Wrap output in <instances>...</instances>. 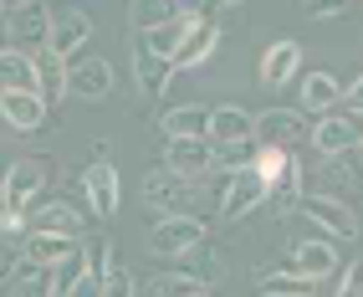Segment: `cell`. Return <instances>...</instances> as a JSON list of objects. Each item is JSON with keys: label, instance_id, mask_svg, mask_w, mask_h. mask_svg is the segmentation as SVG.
<instances>
[{"label": "cell", "instance_id": "cell-7", "mask_svg": "<svg viewBox=\"0 0 363 297\" xmlns=\"http://www.w3.org/2000/svg\"><path fill=\"white\" fill-rule=\"evenodd\" d=\"M307 134H312V123H307L302 108H266V113H256V139H261V148H292V144H302Z\"/></svg>", "mask_w": 363, "mask_h": 297}, {"label": "cell", "instance_id": "cell-39", "mask_svg": "<svg viewBox=\"0 0 363 297\" xmlns=\"http://www.w3.org/2000/svg\"><path fill=\"white\" fill-rule=\"evenodd\" d=\"M297 6H302V16H312V21H333V16L348 11V0H297Z\"/></svg>", "mask_w": 363, "mask_h": 297}, {"label": "cell", "instance_id": "cell-8", "mask_svg": "<svg viewBox=\"0 0 363 297\" xmlns=\"http://www.w3.org/2000/svg\"><path fill=\"white\" fill-rule=\"evenodd\" d=\"M143 205H154L159 215H184L195 205V190L174 169H154V175H143Z\"/></svg>", "mask_w": 363, "mask_h": 297}, {"label": "cell", "instance_id": "cell-45", "mask_svg": "<svg viewBox=\"0 0 363 297\" xmlns=\"http://www.w3.org/2000/svg\"><path fill=\"white\" fill-rule=\"evenodd\" d=\"M215 6H240V0H215Z\"/></svg>", "mask_w": 363, "mask_h": 297}, {"label": "cell", "instance_id": "cell-35", "mask_svg": "<svg viewBox=\"0 0 363 297\" xmlns=\"http://www.w3.org/2000/svg\"><path fill=\"white\" fill-rule=\"evenodd\" d=\"M286 164H292V154H286V148H261V154L251 159V169H256V175H261L266 185L281 180V169H286Z\"/></svg>", "mask_w": 363, "mask_h": 297}, {"label": "cell", "instance_id": "cell-34", "mask_svg": "<svg viewBox=\"0 0 363 297\" xmlns=\"http://www.w3.org/2000/svg\"><path fill=\"white\" fill-rule=\"evenodd\" d=\"M256 159V139H240V144H215V164L220 169H246Z\"/></svg>", "mask_w": 363, "mask_h": 297}, {"label": "cell", "instance_id": "cell-12", "mask_svg": "<svg viewBox=\"0 0 363 297\" xmlns=\"http://www.w3.org/2000/svg\"><path fill=\"white\" fill-rule=\"evenodd\" d=\"M164 169H174V175H184V180H205L215 169V144L210 139H169Z\"/></svg>", "mask_w": 363, "mask_h": 297}, {"label": "cell", "instance_id": "cell-15", "mask_svg": "<svg viewBox=\"0 0 363 297\" xmlns=\"http://www.w3.org/2000/svg\"><path fill=\"white\" fill-rule=\"evenodd\" d=\"M169 77H174V62L159 57V52H149L143 41H133V82H138V92L143 97H164Z\"/></svg>", "mask_w": 363, "mask_h": 297}, {"label": "cell", "instance_id": "cell-28", "mask_svg": "<svg viewBox=\"0 0 363 297\" xmlns=\"http://www.w3.org/2000/svg\"><path fill=\"white\" fill-rule=\"evenodd\" d=\"M302 195H333V200H348V195H353V169H343L337 159H323L318 164V185L302 190Z\"/></svg>", "mask_w": 363, "mask_h": 297}, {"label": "cell", "instance_id": "cell-26", "mask_svg": "<svg viewBox=\"0 0 363 297\" xmlns=\"http://www.w3.org/2000/svg\"><path fill=\"white\" fill-rule=\"evenodd\" d=\"M36 67H41V82H36L41 103H46V108H57L62 97H67V62H62V57H52V52H41V57H36Z\"/></svg>", "mask_w": 363, "mask_h": 297}, {"label": "cell", "instance_id": "cell-23", "mask_svg": "<svg viewBox=\"0 0 363 297\" xmlns=\"http://www.w3.org/2000/svg\"><path fill=\"white\" fill-rule=\"evenodd\" d=\"M337 103H343V82H337L333 72L302 77V113H333Z\"/></svg>", "mask_w": 363, "mask_h": 297}, {"label": "cell", "instance_id": "cell-14", "mask_svg": "<svg viewBox=\"0 0 363 297\" xmlns=\"http://www.w3.org/2000/svg\"><path fill=\"white\" fill-rule=\"evenodd\" d=\"M67 92L87 97V103H98V97L113 92V62L108 57H87V62H72L67 67Z\"/></svg>", "mask_w": 363, "mask_h": 297}, {"label": "cell", "instance_id": "cell-11", "mask_svg": "<svg viewBox=\"0 0 363 297\" xmlns=\"http://www.w3.org/2000/svg\"><path fill=\"white\" fill-rule=\"evenodd\" d=\"M46 108L41 103V92H26V87H0V118H6V129L16 134H36L46 129Z\"/></svg>", "mask_w": 363, "mask_h": 297}, {"label": "cell", "instance_id": "cell-5", "mask_svg": "<svg viewBox=\"0 0 363 297\" xmlns=\"http://www.w3.org/2000/svg\"><path fill=\"white\" fill-rule=\"evenodd\" d=\"M297 210L312 220V231L328 236V241H353L358 236V215L348 210V200H333V195H302Z\"/></svg>", "mask_w": 363, "mask_h": 297}, {"label": "cell", "instance_id": "cell-44", "mask_svg": "<svg viewBox=\"0 0 363 297\" xmlns=\"http://www.w3.org/2000/svg\"><path fill=\"white\" fill-rule=\"evenodd\" d=\"M0 46H6V21H0Z\"/></svg>", "mask_w": 363, "mask_h": 297}, {"label": "cell", "instance_id": "cell-32", "mask_svg": "<svg viewBox=\"0 0 363 297\" xmlns=\"http://www.w3.org/2000/svg\"><path fill=\"white\" fill-rule=\"evenodd\" d=\"M179 271H195L200 282H205V277H215V271H220V261H215V246H210V236H205L200 246H189V252L179 256Z\"/></svg>", "mask_w": 363, "mask_h": 297}, {"label": "cell", "instance_id": "cell-3", "mask_svg": "<svg viewBox=\"0 0 363 297\" xmlns=\"http://www.w3.org/2000/svg\"><path fill=\"white\" fill-rule=\"evenodd\" d=\"M205 236H210V226H205L195 210H184V215H159L154 231H149V252H154V256H169V261H179L189 246H200Z\"/></svg>", "mask_w": 363, "mask_h": 297}, {"label": "cell", "instance_id": "cell-27", "mask_svg": "<svg viewBox=\"0 0 363 297\" xmlns=\"http://www.w3.org/2000/svg\"><path fill=\"white\" fill-rule=\"evenodd\" d=\"M174 16H179V0H128L133 31H154V26H164V21H174Z\"/></svg>", "mask_w": 363, "mask_h": 297}, {"label": "cell", "instance_id": "cell-46", "mask_svg": "<svg viewBox=\"0 0 363 297\" xmlns=\"http://www.w3.org/2000/svg\"><path fill=\"white\" fill-rule=\"evenodd\" d=\"M189 297H210V292H205V287H200V292H189Z\"/></svg>", "mask_w": 363, "mask_h": 297}, {"label": "cell", "instance_id": "cell-10", "mask_svg": "<svg viewBox=\"0 0 363 297\" xmlns=\"http://www.w3.org/2000/svg\"><path fill=\"white\" fill-rule=\"evenodd\" d=\"M92 41V16L87 11H52V36H46V52L52 57H62V62H72L82 52V46Z\"/></svg>", "mask_w": 363, "mask_h": 297}, {"label": "cell", "instance_id": "cell-2", "mask_svg": "<svg viewBox=\"0 0 363 297\" xmlns=\"http://www.w3.org/2000/svg\"><path fill=\"white\" fill-rule=\"evenodd\" d=\"M46 180H52V159H46V154L16 159L6 175H0V205H6V210H26V205H36V195L46 190Z\"/></svg>", "mask_w": 363, "mask_h": 297}, {"label": "cell", "instance_id": "cell-40", "mask_svg": "<svg viewBox=\"0 0 363 297\" xmlns=\"http://www.w3.org/2000/svg\"><path fill=\"white\" fill-rule=\"evenodd\" d=\"M21 226H26V210H6L0 205V236H21Z\"/></svg>", "mask_w": 363, "mask_h": 297}, {"label": "cell", "instance_id": "cell-37", "mask_svg": "<svg viewBox=\"0 0 363 297\" xmlns=\"http://www.w3.org/2000/svg\"><path fill=\"white\" fill-rule=\"evenodd\" d=\"M333 277H337L333 297H363V261H353V266H337Z\"/></svg>", "mask_w": 363, "mask_h": 297}, {"label": "cell", "instance_id": "cell-31", "mask_svg": "<svg viewBox=\"0 0 363 297\" xmlns=\"http://www.w3.org/2000/svg\"><path fill=\"white\" fill-rule=\"evenodd\" d=\"M205 282L195 277V271H164V277L149 282V297H189V292H200Z\"/></svg>", "mask_w": 363, "mask_h": 297}, {"label": "cell", "instance_id": "cell-19", "mask_svg": "<svg viewBox=\"0 0 363 297\" xmlns=\"http://www.w3.org/2000/svg\"><path fill=\"white\" fill-rule=\"evenodd\" d=\"M46 271H52V292L57 297H82L87 287H98V282L87 277V252H82V246H72V252L57 266H46Z\"/></svg>", "mask_w": 363, "mask_h": 297}, {"label": "cell", "instance_id": "cell-29", "mask_svg": "<svg viewBox=\"0 0 363 297\" xmlns=\"http://www.w3.org/2000/svg\"><path fill=\"white\" fill-rule=\"evenodd\" d=\"M6 297H57V292H52V271L21 261V271L6 282Z\"/></svg>", "mask_w": 363, "mask_h": 297}, {"label": "cell", "instance_id": "cell-17", "mask_svg": "<svg viewBox=\"0 0 363 297\" xmlns=\"http://www.w3.org/2000/svg\"><path fill=\"white\" fill-rule=\"evenodd\" d=\"M302 190H307V169L292 159V164L281 169V180L266 185V205H272V215H277V220H286V215L302 205Z\"/></svg>", "mask_w": 363, "mask_h": 297}, {"label": "cell", "instance_id": "cell-4", "mask_svg": "<svg viewBox=\"0 0 363 297\" xmlns=\"http://www.w3.org/2000/svg\"><path fill=\"white\" fill-rule=\"evenodd\" d=\"M46 36H52V6H46V0H26V6L6 11V41L16 46V52L41 57Z\"/></svg>", "mask_w": 363, "mask_h": 297}, {"label": "cell", "instance_id": "cell-42", "mask_svg": "<svg viewBox=\"0 0 363 297\" xmlns=\"http://www.w3.org/2000/svg\"><path fill=\"white\" fill-rule=\"evenodd\" d=\"M353 154H358V164H363V129H358V144H353Z\"/></svg>", "mask_w": 363, "mask_h": 297}, {"label": "cell", "instance_id": "cell-41", "mask_svg": "<svg viewBox=\"0 0 363 297\" xmlns=\"http://www.w3.org/2000/svg\"><path fill=\"white\" fill-rule=\"evenodd\" d=\"M343 103H348V113H353V118H363V77H358L353 87H343Z\"/></svg>", "mask_w": 363, "mask_h": 297}, {"label": "cell", "instance_id": "cell-30", "mask_svg": "<svg viewBox=\"0 0 363 297\" xmlns=\"http://www.w3.org/2000/svg\"><path fill=\"white\" fill-rule=\"evenodd\" d=\"M312 287L318 282L302 277V271H292V266L286 271H261V292L266 297H312Z\"/></svg>", "mask_w": 363, "mask_h": 297}, {"label": "cell", "instance_id": "cell-43", "mask_svg": "<svg viewBox=\"0 0 363 297\" xmlns=\"http://www.w3.org/2000/svg\"><path fill=\"white\" fill-rule=\"evenodd\" d=\"M16 6H26V0H0V11H16Z\"/></svg>", "mask_w": 363, "mask_h": 297}, {"label": "cell", "instance_id": "cell-16", "mask_svg": "<svg viewBox=\"0 0 363 297\" xmlns=\"http://www.w3.org/2000/svg\"><path fill=\"white\" fill-rule=\"evenodd\" d=\"M205 139H210V144H240V139H256V113L235 108V103L210 108V129H205Z\"/></svg>", "mask_w": 363, "mask_h": 297}, {"label": "cell", "instance_id": "cell-25", "mask_svg": "<svg viewBox=\"0 0 363 297\" xmlns=\"http://www.w3.org/2000/svg\"><path fill=\"white\" fill-rule=\"evenodd\" d=\"M159 129H164L169 139H205V129H210V108H195V103L169 108V113L159 118Z\"/></svg>", "mask_w": 363, "mask_h": 297}, {"label": "cell", "instance_id": "cell-18", "mask_svg": "<svg viewBox=\"0 0 363 297\" xmlns=\"http://www.w3.org/2000/svg\"><path fill=\"white\" fill-rule=\"evenodd\" d=\"M292 271H302V277H312V282L333 277V271H337V252H333V241H328V236L297 241V252H292Z\"/></svg>", "mask_w": 363, "mask_h": 297}, {"label": "cell", "instance_id": "cell-24", "mask_svg": "<svg viewBox=\"0 0 363 297\" xmlns=\"http://www.w3.org/2000/svg\"><path fill=\"white\" fill-rule=\"evenodd\" d=\"M72 236H57V231H26V246H21V256H26L31 266H57L67 252H72Z\"/></svg>", "mask_w": 363, "mask_h": 297}, {"label": "cell", "instance_id": "cell-13", "mask_svg": "<svg viewBox=\"0 0 363 297\" xmlns=\"http://www.w3.org/2000/svg\"><path fill=\"white\" fill-rule=\"evenodd\" d=\"M261 87H286V82H297V72H302V46L292 41V36H281V41H272L261 52Z\"/></svg>", "mask_w": 363, "mask_h": 297}, {"label": "cell", "instance_id": "cell-38", "mask_svg": "<svg viewBox=\"0 0 363 297\" xmlns=\"http://www.w3.org/2000/svg\"><path fill=\"white\" fill-rule=\"evenodd\" d=\"M21 261H26V256H21L16 236H0V287H6V282L16 277V271H21Z\"/></svg>", "mask_w": 363, "mask_h": 297}, {"label": "cell", "instance_id": "cell-21", "mask_svg": "<svg viewBox=\"0 0 363 297\" xmlns=\"http://www.w3.org/2000/svg\"><path fill=\"white\" fill-rule=\"evenodd\" d=\"M26 231H57V236H72V241H77V236H82V210H72L67 195H62V200H52V205H36V215H31Z\"/></svg>", "mask_w": 363, "mask_h": 297}, {"label": "cell", "instance_id": "cell-1", "mask_svg": "<svg viewBox=\"0 0 363 297\" xmlns=\"http://www.w3.org/2000/svg\"><path fill=\"white\" fill-rule=\"evenodd\" d=\"M256 205H266V180L251 164L246 169H225V175L215 180V210L225 220H246Z\"/></svg>", "mask_w": 363, "mask_h": 297}, {"label": "cell", "instance_id": "cell-6", "mask_svg": "<svg viewBox=\"0 0 363 297\" xmlns=\"http://www.w3.org/2000/svg\"><path fill=\"white\" fill-rule=\"evenodd\" d=\"M82 195H87L92 215H103V220H113V215H118V200H123V185H118L113 154H92L87 175H82Z\"/></svg>", "mask_w": 363, "mask_h": 297}, {"label": "cell", "instance_id": "cell-20", "mask_svg": "<svg viewBox=\"0 0 363 297\" xmlns=\"http://www.w3.org/2000/svg\"><path fill=\"white\" fill-rule=\"evenodd\" d=\"M215 46H220V26H215L210 16L195 21V31H189V36L179 41V52H174V72H179V67H200V62H210Z\"/></svg>", "mask_w": 363, "mask_h": 297}, {"label": "cell", "instance_id": "cell-22", "mask_svg": "<svg viewBox=\"0 0 363 297\" xmlns=\"http://www.w3.org/2000/svg\"><path fill=\"white\" fill-rule=\"evenodd\" d=\"M36 82H41L36 57L31 52H16V46H0V87H26V92H36Z\"/></svg>", "mask_w": 363, "mask_h": 297}, {"label": "cell", "instance_id": "cell-33", "mask_svg": "<svg viewBox=\"0 0 363 297\" xmlns=\"http://www.w3.org/2000/svg\"><path fill=\"white\" fill-rule=\"evenodd\" d=\"M98 297H138V282H133V271L128 266H108L103 277H98Z\"/></svg>", "mask_w": 363, "mask_h": 297}, {"label": "cell", "instance_id": "cell-9", "mask_svg": "<svg viewBox=\"0 0 363 297\" xmlns=\"http://www.w3.org/2000/svg\"><path fill=\"white\" fill-rule=\"evenodd\" d=\"M358 129H363V123L348 108H333V113H323L318 123H312V148H318L323 159H343L348 148L358 144Z\"/></svg>", "mask_w": 363, "mask_h": 297}, {"label": "cell", "instance_id": "cell-36", "mask_svg": "<svg viewBox=\"0 0 363 297\" xmlns=\"http://www.w3.org/2000/svg\"><path fill=\"white\" fill-rule=\"evenodd\" d=\"M82 252H87V277H92V282H98V277H103V271L113 266V236H108V241H87V246H82Z\"/></svg>", "mask_w": 363, "mask_h": 297}]
</instances>
